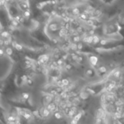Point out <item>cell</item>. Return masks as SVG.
Masks as SVG:
<instances>
[{"label":"cell","mask_w":124,"mask_h":124,"mask_svg":"<svg viewBox=\"0 0 124 124\" xmlns=\"http://www.w3.org/2000/svg\"><path fill=\"white\" fill-rule=\"evenodd\" d=\"M97 61H98V59H97V57H95V56H92V57H90V62H91V63H92L93 65H96L97 63Z\"/></svg>","instance_id":"cell-1"},{"label":"cell","mask_w":124,"mask_h":124,"mask_svg":"<svg viewBox=\"0 0 124 124\" xmlns=\"http://www.w3.org/2000/svg\"><path fill=\"white\" fill-rule=\"evenodd\" d=\"M50 110L48 109V108H44V110H43V112H42V115H43V116H44V117H47L49 114H50Z\"/></svg>","instance_id":"cell-2"},{"label":"cell","mask_w":124,"mask_h":124,"mask_svg":"<svg viewBox=\"0 0 124 124\" xmlns=\"http://www.w3.org/2000/svg\"><path fill=\"white\" fill-rule=\"evenodd\" d=\"M47 108L51 111V112H52V111H54V109L56 108V107H55V105L54 104H53V103H51V104H49V105H48V106H47Z\"/></svg>","instance_id":"cell-3"},{"label":"cell","mask_w":124,"mask_h":124,"mask_svg":"<svg viewBox=\"0 0 124 124\" xmlns=\"http://www.w3.org/2000/svg\"><path fill=\"white\" fill-rule=\"evenodd\" d=\"M39 59H43V60L45 61V62H47V61L49 60V56H48V55H46V54H44V55L40 56V57H39Z\"/></svg>","instance_id":"cell-4"},{"label":"cell","mask_w":124,"mask_h":124,"mask_svg":"<svg viewBox=\"0 0 124 124\" xmlns=\"http://www.w3.org/2000/svg\"><path fill=\"white\" fill-rule=\"evenodd\" d=\"M54 95H52V94H48V95H46V98H45V100H46V102H50L51 101H52V97H53Z\"/></svg>","instance_id":"cell-5"},{"label":"cell","mask_w":124,"mask_h":124,"mask_svg":"<svg viewBox=\"0 0 124 124\" xmlns=\"http://www.w3.org/2000/svg\"><path fill=\"white\" fill-rule=\"evenodd\" d=\"M49 28H50V30H52V31H56V30H57V24H51V25H49Z\"/></svg>","instance_id":"cell-6"},{"label":"cell","mask_w":124,"mask_h":124,"mask_svg":"<svg viewBox=\"0 0 124 124\" xmlns=\"http://www.w3.org/2000/svg\"><path fill=\"white\" fill-rule=\"evenodd\" d=\"M66 33H67V31H66L65 29L62 28V29L60 30V33H59V35H60V36L62 37V36H64Z\"/></svg>","instance_id":"cell-7"},{"label":"cell","mask_w":124,"mask_h":124,"mask_svg":"<svg viewBox=\"0 0 124 124\" xmlns=\"http://www.w3.org/2000/svg\"><path fill=\"white\" fill-rule=\"evenodd\" d=\"M115 86H116V83H115V82H113V83L110 84L109 85V86L108 87V91H111V90L115 87Z\"/></svg>","instance_id":"cell-8"},{"label":"cell","mask_w":124,"mask_h":124,"mask_svg":"<svg viewBox=\"0 0 124 124\" xmlns=\"http://www.w3.org/2000/svg\"><path fill=\"white\" fill-rule=\"evenodd\" d=\"M6 54H8V55H11L12 54V48H9V47L7 48V49H6Z\"/></svg>","instance_id":"cell-9"},{"label":"cell","mask_w":124,"mask_h":124,"mask_svg":"<svg viewBox=\"0 0 124 124\" xmlns=\"http://www.w3.org/2000/svg\"><path fill=\"white\" fill-rule=\"evenodd\" d=\"M1 35L2 37H4V38H8L9 36V33L7 31H3Z\"/></svg>","instance_id":"cell-10"},{"label":"cell","mask_w":124,"mask_h":124,"mask_svg":"<svg viewBox=\"0 0 124 124\" xmlns=\"http://www.w3.org/2000/svg\"><path fill=\"white\" fill-rule=\"evenodd\" d=\"M99 41H100V39H99V37H98L97 36H93V42H94V44L98 43Z\"/></svg>","instance_id":"cell-11"},{"label":"cell","mask_w":124,"mask_h":124,"mask_svg":"<svg viewBox=\"0 0 124 124\" xmlns=\"http://www.w3.org/2000/svg\"><path fill=\"white\" fill-rule=\"evenodd\" d=\"M81 116H82L81 113H78V114L74 117V119H75V120H76L77 121H78L80 120V118H81Z\"/></svg>","instance_id":"cell-12"},{"label":"cell","mask_w":124,"mask_h":124,"mask_svg":"<svg viewBox=\"0 0 124 124\" xmlns=\"http://www.w3.org/2000/svg\"><path fill=\"white\" fill-rule=\"evenodd\" d=\"M99 71L101 72V73H105L107 71V69L105 66H101L100 68H99Z\"/></svg>","instance_id":"cell-13"},{"label":"cell","mask_w":124,"mask_h":124,"mask_svg":"<svg viewBox=\"0 0 124 124\" xmlns=\"http://www.w3.org/2000/svg\"><path fill=\"white\" fill-rule=\"evenodd\" d=\"M62 84L64 85V86H68V84H69V81L68 80V79H62Z\"/></svg>","instance_id":"cell-14"},{"label":"cell","mask_w":124,"mask_h":124,"mask_svg":"<svg viewBox=\"0 0 124 124\" xmlns=\"http://www.w3.org/2000/svg\"><path fill=\"white\" fill-rule=\"evenodd\" d=\"M17 50H19V51H20V50H22V49H23V46L20 45V44H17H17H16V46H15V47Z\"/></svg>","instance_id":"cell-15"},{"label":"cell","mask_w":124,"mask_h":124,"mask_svg":"<svg viewBox=\"0 0 124 124\" xmlns=\"http://www.w3.org/2000/svg\"><path fill=\"white\" fill-rule=\"evenodd\" d=\"M54 117L57 118V119H61V118H62V116L60 115V113H54Z\"/></svg>","instance_id":"cell-16"},{"label":"cell","mask_w":124,"mask_h":124,"mask_svg":"<svg viewBox=\"0 0 124 124\" xmlns=\"http://www.w3.org/2000/svg\"><path fill=\"white\" fill-rule=\"evenodd\" d=\"M73 15H78L79 14V9L78 8H74L73 9Z\"/></svg>","instance_id":"cell-17"},{"label":"cell","mask_w":124,"mask_h":124,"mask_svg":"<svg viewBox=\"0 0 124 124\" xmlns=\"http://www.w3.org/2000/svg\"><path fill=\"white\" fill-rule=\"evenodd\" d=\"M93 42V36H88V40H87V43L91 44Z\"/></svg>","instance_id":"cell-18"},{"label":"cell","mask_w":124,"mask_h":124,"mask_svg":"<svg viewBox=\"0 0 124 124\" xmlns=\"http://www.w3.org/2000/svg\"><path fill=\"white\" fill-rule=\"evenodd\" d=\"M11 23H12V25H14V26H17V24H18V21H17V20H16L15 19H14V20H12Z\"/></svg>","instance_id":"cell-19"},{"label":"cell","mask_w":124,"mask_h":124,"mask_svg":"<svg viewBox=\"0 0 124 124\" xmlns=\"http://www.w3.org/2000/svg\"><path fill=\"white\" fill-rule=\"evenodd\" d=\"M81 97L82 99H86V98L88 97V94H87L86 93L83 92V93L81 94Z\"/></svg>","instance_id":"cell-20"},{"label":"cell","mask_w":124,"mask_h":124,"mask_svg":"<svg viewBox=\"0 0 124 124\" xmlns=\"http://www.w3.org/2000/svg\"><path fill=\"white\" fill-rule=\"evenodd\" d=\"M23 97L24 100H28L29 98V94L28 93H23Z\"/></svg>","instance_id":"cell-21"},{"label":"cell","mask_w":124,"mask_h":124,"mask_svg":"<svg viewBox=\"0 0 124 124\" xmlns=\"http://www.w3.org/2000/svg\"><path fill=\"white\" fill-rule=\"evenodd\" d=\"M60 97H62V98H66L67 97H68V95H67V93H66V92H62L61 94H60Z\"/></svg>","instance_id":"cell-22"},{"label":"cell","mask_w":124,"mask_h":124,"mask_svg":"<svg viewBox=\"0 0 124 124\" xmlns=\"http://www.w3.org/2000/svg\"><path fill=\"white\" fill-rule=\"evenodd\" d=\"M87 25H89V26H92V25H94L93 20H87Z\"/></svg>","instance_id":"cell-23"},{"label":"cell","mask_w":124,"mask_h":124,"mask_svg":"<svg viewBox=\"0 0 124 124\" xmlns=\"http://www.w3.org/2000/svg\"><path fill=\"white\" fill-rule=\"evenodd\" d=\"M120 74H121V72H120L119 70H117V71H116V72L114 73V76H115L116 78H118V77L120 76Z\"/></svg>","instance_id":"cell-24"},{"label":"cell","mask_w":124,"mask_h":124,"mask_svg":"<svg viewBox=\"0 0 124 124\" xmlns=\"http://www.w3.org/2000/svg\"><path fill=\"white\" fill-rule=\"evenodd\" d=\"M75 113H76V112H75L74 110L70 109V110H69V112H68V116H73L75 114Z\"/></svg>","instance_id":"cell-25"},{"label":"cell","mask_w":124,"mask_h":124,"mask_svg":"<svg viewBox=\"0 0 124 124\" xmlns=\"http://www.w3.org/2000/svg\"><path fill=\"white\" fill-rule=\"evenodd\" d=\"M8 121H15L16 120V117H14V116H9V117H8Z\"/></svg>","instance_id":"cell-26"},{"label":"cell","mask_w":124,"mask_h":124,"mask_svg":"<svg viewBox=\"0 0 124 124\" xmlns=\"http://www.w3.org/2000/svg\"><path fill=\"white\" fill-rule=\"evenodd\" d=\"M71 49H72L73 50H76V49H78V45H76V44H71Z\"/></svg>","instance_id":"cell-27"},{"label":"cell","mask_w":124,"mask_h":124,"mask_svg":"<svg viewBox=\"0 0 124 124\" xmlns=\"http://www.w3.org/2000/svg\"><path fill=\"white\" fill-rule=\"evenodd\" d=\"M73 41H74L75 42H78V41H80V36H75V37L73 38Z\"/></svg>","instance_id":"cell-28"},{"label":"cell","mask_w":124,"mask_h":124,"mask_svg":"<svg viewBox=\"0 0 124 124\" xmlns=\"http://www.w3.org/2000/svg\"><path fill=\"white\" fill-rule=\"evenodd\" d=\"M24 118H25V119H29L30 118H31V115L29 114V113H25V114H24Z\"/></svg>","instance_id":"cell-29"},{"label":"cell","mask_w":124,"mask_h":124,"mask_svg":"<svg viewBox=\"0 0 124 124\" xmlns=\"http://www.w3.org/2000/svg\"><path fill=\"white\" fill-rule=\"evenodd\" d=\"M30 15H31V13H30V12H29V11H25V12H24V16H25V17H28Z\"/></svg>","instance_id":"cell-30"},{"label":"cell","mask_w":124,"mask_h":124,"mask_svg":"<svg viewBox=\"0 0 124 124\" xmlns=\"http://www.w3.org/2000/svg\"><path fill=\"white\" fill-rule=\"evenodd\" d=\"M21 79H22V81H23L26 82V81H28V77H27L26 76H22V78H21Z\"/></svg>","instance_id":"cell-31"},{"label":"cell","mask_w":124,"mask_h":124,"mask_svg":"<svg viewBox=\"0 0 124 124\" xmlns=\"http://www.w3.org/2000/svg\"><path fill=\"white\" fill-rule=\"evenodd\" d=\"M115 116H116V118H120L121 117V115L120 112H117V113H115Z\"/></svg>","instance_id":"cell-32"},{"label":"cell","mask_w":124,"mask_h":124,"mask_svg":"<svg viewBox=\"0 0 124 124\" xmlns=\"http://www.w3.org/2000/svg\"><path fill=\"white\" fill-rule=\"evenodd\" d=\"M81 18L83 19V20H86L87 18V16L86 15V14H81Z\"/></svg>","instance_id":"cell-33"},{"label":"cell","mask_w":124,"mask_h":124,"mask_svg":"<svg viewBox=\"0 0 124 124\" xmlns=\"http://www.w3.org/2000/svg\"><path fill=\"white\" fill-rule=\"evenodd\" d=\"M70 17H64V19H63V20L65 21V22H69L70 21Z\"/></svg>","instance_id":"cell-34"},{"label":"cell","mask_w":124,"mask_h":124,"mask_svg":"<svg viewBox=\"0 0 124 124\" xmlns=\"http://www.w3.org/2000/svg\"><path fill=\"white\" fill-rule=\"evenodd\" d=\"M57 90H53V91H52L51 92V94H52V95H57Z\"/></svg>","instance_id":"cell-35"},{"label":"cell","mask_w":124,"mask_h":124,"mask_svg":"<svg viewBox=\"0 0 124 124\" xmlns=\"http://www.w3.org/2000/svg\"><path fill=\"white\" fill-rule=\"evenodd\" d=\"M82 47H83V45H82V44L79 43V44H78V49L81 50V49H82Z\"/></svg>","instance_id":"cell-36"},{"label":"cell","mask_w":124,"mask_h":124,"mask_svg":"<svg viewBox=\"0 0 124 124\" xmlns=\"http://www.w3.org/2000/svg\"><path fill=\"white\" fill-rule=\"evenodd\" d=\"M9 43H10V41H9V40H5V41H4V45H9Z\"/></svg>","instance_id":"cell-37"},{"label":"cell","mask_w":124,"mask_h":124,"mask_svg":"<svg viewBox=\"0 0 124 124\" xmlns=\"http://www.w3.org/2000/svg\"><path fill=\"white\" fill-rule=\"evenodd\" d=\"M57 62L58 65H62V64L63 63V61H62V60H59Z\"/></svg>","instance_id":"cell-38"},{"label":"cell","mask_w":124,"mask_h":124,"mask_svg":"<svg viewBox=\"0 0 124 124\" xmlns=\"http://www.w3.org/2000/svg\"><path fill=\"white\" fill-rule=\"evenodd\" d=\"M100 43H101L102 45H105V44H107V41H106V40H102V41H100Z\"/></svg>","instance_id":"cell-39"},{"label":"cell","mask_w":124,"mask_h":124,"mask_svg":"<svg viewBox=\"0 0 124 124\" xmlns=\"http://www.w3.org/2000/svg\"><path fill=\"white\" fill-rule=\"evenodd\" d=\"M60 97H58V96H56V97H55V102H60Z\"/></svg>","instance_id":"cell-40"},{"label":"cell","mask_w":124,"mask_h":124,"mask_svg":"<svg viewBox=\"0 0 124 124\" xmlns=\"http://www.w3.org/2000/svg\"><path fill=\"white\" fill-rule=\"evenodd\" d=\"M58 2V1L57 0H52V4H57Z\"/></svg>","instance_id":"cell-41"},{"label":"cell","mask_w":124,"mask_h":124,"mask_svg":"<svg viewBox=\"0 0 124 124\" xmlns=\"http://www.w3.org/2000/svg\"><path fill=\"white\" fill-rule=\"evenodd\" d=\"M95 14H96L97 15H101V11L97 10V11H96V12H95Z\"/></svg>","instance_id":"cell-42"},{"label":"cell","mask_w":124,"mask_h":124,"mask_svg":"<svg viewBox=\"0 0 124 124\" xmlns=\"http://www.w3.org/2000/svg\"><path fill=\"white\" fill-rule=\"evenodd\" d=\"M87 75H92V71L91 70H87Z\"/></svg>","instance_id":"cell-43"},{"label":"cell","mask_w":124,"mask_h":124,"mask_svg":"<svg viewBox=\"0 0 124 124\" xmlns=\"http://www.w3.org/2000/svg\"><path fill=\"white\" fill-rule=\"evenodd\" d=\"M33 115H34V116H39V111H38V110H36V111H34V112H33Z\"/></svg>","instance_id":"cell-44"},{"label":"cell","mask_w":124,"mask_h":124,"mask_svg":"<svg viewBox=\"0 0 124 124\" xmlns=\"http://www.w3.org/2000/svg\"><path fill=\"white\" fill-rule=\"evenodd\" d=\"M65 68H66V69H67V70H69V69H70V68H71V65H67Z\"/></svg>","instance_id":"cell-45"},{"label":"cell","mask_w":124,"mask_h":124,"mask_svg":"<svg viewBox=\"0 0 124 124\" xmlns=\"http://www.w3.org/2000/svg\"><path fill=\"white\" fill-rule=\"evenodd\" d=\"M15 20H17V21H18V22H20V17H19V16H16V17H15Z\"/></svg>","instance_id":"cell-46"},{"label":"cell","mask_w":124,"mask_h":124,"mask_svg":"<svg viewBox=\"0 0 124 124\" xmlns=\"http://www.w3.org/2000/svg\"><path fill=\"white\" fill-rule=\"evenodd\" d=\"M73 60H78V57H77L76 55H74V54H73Z\"/></svg>","instance_id":"cell-47"},{"label":"cell","mask_w":124,"mask_h":124,"mask_svg":"<svg viewBox=\"0 0 124 124\" xmlns=\"http://www.w3.org/2000/svg\"><path fill=\"white\" fill-rule=\"evenodd\" d=\"M12 46H13V47H15V46H16V44H17V43H16L15 41H12Z\"/></svg>","instance_id":"cell-48"},{"label":"cell","mask_w":124,"mask_h":124,"mask_svg":"<svg viewBox=\"0 0 124 124\" xmlns=\"http://www.w3.org/2000/svg\"><path fill=\"white\" fill-rule=\"evenodd\" d=\"M0 1H1V5H3L7 1L6 0H0Z\"/></svg>","instance_id":"cell-49"},{"label":"cell","mask_w":124,"mask_h":124,"mask_svg":"<svg viewBox=\"0 0 124 124\" xmlns=\"http://www.w3.org/2000/svg\"><path fill=\"white\" fill-rule=\"evenodd\" d=\"M0 54H1V56H2V55L4 54V51H3V49H0Z\"/></svg>","instance_id":"cell-50"},{"label":"cell","mask_w":124,"mask_h":124,"mask_svg":"<svg viewBox=\"0 0 124 124\" xmlns=\"http://www.w3.org/2000/svg\"><path fill=\"white\" fill-rule=\"evenodd\" d=\"M81 31H82V28H81V27H79V28L77 29V31H78V32H81Z\"/></svg>","instance_id":"cell-51"},{"label":"cell","mask_w":124,"mask_h":124,"mask_svg":"<svg viewBox=\"0 0 124 124\" xmlns=\"http://www.w3.org/2000/svg\"><path fill=\"white\" fill-rule=\"evenodd\" d=\"M27 82H28V84H32V81H31V79L28 80V81H27Z\"/></svg>","instance_id":"cell-52"},{"label":"cell","mask_w":124,"mask_h":124,"mask_svg":"<svg viewBox=\"0 0 124 124\" xmlns=\"http://www.w3.org/2000/svg\"><path fill=\"white\" fill-rule=\"evenodd\" d=\"M94 31L92 30V31H90V32H89V34H90V35H92V34H94Z\"/></svg>","instance_id":"cell-53"},{"label":"cell","mask_w":124,"mask_h":124,"mask_svg":"<svg viewBox=\"0 0 124 124\" xmlns=\"http://www.w3.org/2000/svg\"><path fill=\"white\" fill-rule=\"evenodd\" d=\"M70 109H71V110H74V111H75V112H76V108H75V107H73V108H70Z\"/></svg>","instance_id":"cell-54"},{"label":"cell","mask_w":124,"mask_h":124,"mask_svg":"<svg viewBox=\"0 0 124 124\" xmlns=\"http://www.w3.org/2000/svg\"><path fill=\"white\" fill-rule=\"evenodd\" d=\"M65 28H66V29H69V25H68V23L66 24V26H65Z\"/></svg>","instance_id":"cell-55"},{"label":"cell","mask_w":124,"mask_h":124,"mask_svg":"<svg viewBox=\"0 0 124 124\" xmlns=\"http://www.w3.org/2000/svg\"><path fill=\"white\" fill-rule=\"evenodd\" d=\"M51 14H52V15H54L56 14V12H55L54 11H53V12H51Z\"/></svg>","instance_id":"cell-56"},{"label":"cell","mask_w":124,"mask_h":124,"mask_svg":"<svg viewBox=\"0 0 124 124\" xmlns=\"http://www.w3.org/2000/svg\"><path fill=\"white\" fill-rule=\"evenodd\" d=\"M0 42H1V43H0V44H1V45H3V44H4V41H3V40H1V41H0Z\"/></svg>","instance_id":"cell-57"},{"label":"cell","mask_w":124,"mask_h":124,"mask_svg":"<svg viewBox=\"0 0 124 124\" xmlns=\"http://www.w3.org/2000/svg\"><path fill=\"white\" fill-rule=\"evenodd\" d=\"M121 108H117L118 112H120V111H121Z\"/></svg>","instance_id":"cell-58"},{"label":"cell","mask_w":124,"mask_h":124,"mask_svg":"<svg viewBox=\"0 0 124 124\" xmlns=\"http://www.w3.org/2000/svg\"><path fill=\"white\" fill-rule=\"evenodd\" d=\"M23 21H24V19H23V18H20V22H21V23H22V22H23Z\"/></svg>","instance_id":"cell-59"},{"label":"cell","mask_w":124,"mask_h":124,"mask_svg":"<svg viewBox=\"0 0 124 124\" xmlns=\"http://www.w3.org/2000/svg\"><path fill=\"white\" fill-rule=\"evenodd\" d=\"M57 92H60V91H61V89H60V88H59V89H57Z\"/></svg>","instance_id":"cell-60"},{"label":"cell","mask_w":124,"mask_h":124,"mask_svg":"<svg viewBox=\"0 0 124 124\" xmlns=\"http://www.w3.org/2000/svg\"><path fill=\"white\" fill-rule=\"evenodd\" d=\"M6 1H9V0H6Z\"/></svg>","instance_id":"cell-61"},{"label":"cell","mask_w":124,"mask_h":124,"mask_svg":"<svg viewBox=\"0 0 124 124\" xmlns=\"http://www.w3.org/2000/svg\"><path fill=\"white\" fill-rule=\"evenodd\" d=\"M22 1H24V0H22Z\"/></svg>","instance_id":"cell-62"}]
</instances>
